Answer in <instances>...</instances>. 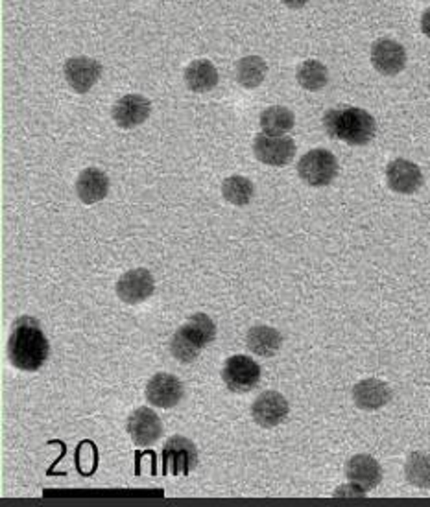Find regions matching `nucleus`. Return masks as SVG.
I'll list each match as a JSON object with an SVG mask.
<instances>
[{"mask_svg":"<svg viewBox=\"0 0 430 507\" xmlns=\"http://www.w3.org/2000/svg\"><path fill=\"white\" fill-rule=\"evenodd\" d=\"M51 354V345L41 330V323L36 318L22 316L13 323L10 340H8V356L12 366L20 371H39Z\"/></svg>","mask_w":430,"mask_h":507,"instance_id":"1","label":"nucleus"},{"mask_svg":"<svg viewBox=\"0 0 430 507\" xmlns=\"http://www.w3.org/2000/svg\"><path fill=\"white\" fill-rule=\"evenodd\" d=\"M323 128L330 139L344 140L351 147H366L377 133L375 118L361 107L329 109L323 116Z\"/></svg>","mask_w":430,"mask_h":507,"instance_id":"2","label":"nucleus"},{"mask_svg":"<svg viewBox=\"0 0 430 507\" xmlns=\"http://www.w3.org/2000/svg\"><path fill=\"white\" fill-rule=\"evenodd\" d=\"M217 337V325L207 313H195L171 340V353L181 364H193L200 353Z\"/></svg>","mask_w":430,"mask_h":507,"instance_id":"3","label":"nucleus"},{"mask_svg":"<svg viewBox=\"0 0 430 507\" xmlns=\"http://www.w3.org/2000/svg\"><path fill=\"white\" fill-rule=\"evenodd\" d=\"M298 174L310 186H327L338 176V161L329 150H310L299 159Z\"/></svg>","mask_w":430,"mask_h":507,"instance_id":"4","label":"nucleus"},{"mask_svg":"<svg viewBox=\"0 0 430 507\" xmlns=\"http://www.w3.org/2000/svg\"><path fill=\"white\" fill-rule=\"evenodd\" d=\"M260 366L246 354H235L226 360L222 368V380L233 393H248L260 380Z\"/></svg>","mask_w":430,"mask_h":507,"instance_id":"5","label":"nucleus"},{"mask_svg":"<svg viewBox=\"0 0 430 507\" xmlns=\"http://www.w3.org/2000/svg\"><path fill=\"white\" fill-rule=\"evenodd\" d=\"M161 456H163V472L164 474L185 476L193 471L198 463L196 445L183 436H174L166 441Z\"/></svg>","mask_w":430,"mask_h":507,"instance_id":"6","label":"nucleus"},{"mask_svg":"<svg viewBox=\"0 0 430 507\" xmlns=\"http://www.w3.org/2000/svg\"><path fill=\"white\" fill-rule=\"evenodd\" d=\"M255 157L268 166H286L296 155V142L291 137H272L267 133L257 135L253 142Z\"/></svg>","mask_w":430,"mask_h":507,"instance_id":"7","label":"nucleus"},{"mask_svg":"<svg viewBox=\"0 0 430 507\" xmlns=\"http://www.w3.org/2000/svg\"><path fill=\"white\" fill-rule=\"evenodd\" d=\"M63 75H65V80L70 85V89L78 94H85L92 89L94 83L100 80L102 65L92 58L76 56V58L67 59Z\"/></svg>","mask_w":430,"mask_h":507,"instance_id":"8","label":"nucleus"},{"mask_svg":"<svg viewBox=\"0 0 430 507\" xmlns=\"http://www.w3.org/2000/svg\"><path fill=\"white\" fill-rule=\"evenodd\" d=\"M155 288L154 275L147 268H135L126 272L121 279L116 281V296L121 297V301L128 305H139L142 301H147Z\"/></svg>","mask_w":430,"mask_h":507,"instance_id":"9","label":"nucleus"},{"mask_svg":"<svg viewBox=\"0 0 430 507\" xmlns=\"http://www.w3.org/2000/svg\"><path fill=\"white\" fill-rule=\"evenodd\" d=\"M150 113L152 102L142 94H126L111 109L113 120L116 126H121L123 130H131L145 124Z\"/></svg>","mask_w":430,"mask_h":507,"instance_id":"10","label":"nucleus"},{"mask_svg":"<svg viewBox=\"0 0 430 507\" xmlns=\"http://www.w3.org/2000/svg\"><path fill=\"white\" fill-rule=\"evenodd\" d=\"M289 400L279 392H265L255 399L251 417L262 428H275L289 417Z\"/></svg>","mask_w":430,"mask_h":507,"instance_id":"11","label":"nucleus"},{"mask_svg":"<svg viewBox=\"0 0 430 507\" xmlns=\"http://www.w3.org/2000/svg\"><path fill=\"white\" fill-rule=\"evenodd\" d=\"M183 399V384L171 373H157L147 384V400L157 408H174Z\"/></svg>","mask_w":430,"mask_h":507,"instance_id":"12","label":"nucleus"},{"mask_svg":"<svg viewBox=\"0 0 430 507\" xmlns=\"http://www.w3.org/2000/svg\"><path fill=\"white\" fill-rule=\"evenodd\" d=\"M128 433L139 447H150L163 436V423L150 408H137L128 419Z\"/></svg>","mask_w":430,"mask_h":507,"instance_id":"13","label":"nucleus"},{"mask_svg":"<svg viewBox=\"0 0 430 507\" xmlns=\"http://www.w3.org/2000/svg\"><path fill=\"white\" fill-rule=\"evenodd\" d=\"M371 65L385 76H395L406 65L404 46L394 39H378L371 46Z\"/></svg>","mask_w":430,"mask_h":507,"instance_id":"14","label":"nucleus"},{"mask_svg":"<svg viewBox=\"0 0 430 507\" xmlns=\"http://www.w3.org/2000/svg\"><path fill=\"white\" fill-rule=\"evenodd\" d=\"M346 476L353 486H356L362 493H368L380 484L382 469L375 457L368 454H358L347 462Z\"/></svg>","mask_w":430,"mask_h":507,"instance_id":"15","label":"nucleus"},{"mask_svg":"<svg viewBox=\"0 0 430 507\" xmlns=\"http://www.w3.org/2000/svg\"><path fill=\"white\" fill-rule=\"evenodd\" d=\"M386 181L388 186L399 194H414L423 185V174L416 162L395 159L386 168Z\"/></svg>","mask_w":430,"mask_h":507,"instance_id":"16","label":"nucleus"},{"mask_svg":"<svg viewBox=\"0 0 430 507\" xmlns=\"http://www.w3.org/2000/svg\"><path fill=\"white\" fill-rule=\"evenodd\" d=\"M392 399V390L386 382L378 378H366L354 384L353 388V400L354 404L366 409V412H373V409H380L386 406Z\"/></svg>","mask_w":430,"mask_h":507,"instance_id":"17","label":"nucleus"},{"mask_svg":"<svg viewBox=\"0 0 430 507\" xmlns=\"http://www.w3.org/2000/svg\"><path fill=\"white\" fill-rule=\"evenodd\" d=\"M109 192V178L100 168H85L76 181V194L85 205L102 202Z\"/></svg>","mask_w":430,"mask_h":507,"instance_id":"18","label":"nucleus"},{"mask_svg":"<svg viewBox=\"0 0 430 507\" xmlns=\"http://www.w3.org/2000/svg\"><path fill=\"white\" fill-rule=\"evenodd\" d=\"M246 344L248 349L253 354L265 356V358H272L274 354H277V351L283 345V336L277 329L268 327V325H255L248 330L246 336Z\"/></svg>","mask_w":430,"mask_h":507,"instance_id":"19","label":"nucleus"},{"mask_svg":"<svg viewBox=\"0 0 430 507\" xmlns=\"http://www.w3.org/2000/svg\"><path fill=\"white\" fill-rule=\"evenodd\" d=\"M219 70L209 59H196L185 68V83L195 92H209L219 85Z\"/></svg>","mask_w":430,"mask_h":507,"instance_id":"20","label":"nucleus"},{"mask_svg":"<svg viewBox=\"0 0 430 507\" xmlns=\"http://www.w3.org/2000/svg\"><path fill=\"white\" fill-rule=\"evenodd\" d=\"M294 124H296V118L289 107L272 106V107L262 111V115H260L262 133L272 135V137L286 135L289 131H292Z\"/></svg>","mask_w":430,"mask_h":507,"instance_id":"21","label":"nucleus"},{"mask_svg":"<svg viewBox=\"0 0 430 507\" xmlns=\"http://www.w3.org/2000/svg\"><path fill=\"white\" fill-rule=\"evenodd\" d=\"M268 65L259 56H246L236 65V80L246 89L259 87L267 78Z\"/></svg>","mask_w":430,"mask_h":507,"instance_id":"22","label":"nucleus"},{"mask_svg":"<svg viewBox=\"0 0 430 507\" xmlns=\"http://www.w3.org/2000/svg\"><path fill=\"white\" fill-rule=\"evenodd\" d=\"M298 83L307 91H322L329 83V70L322 61L307 59L296 70Z\"/></svg>","mask_w":430,"mask_h":507,"instance_id":"23","label":"nucleus"},{"mask_svg":"<svg viewBox=\"0 0 430 507\" xmlns=\"http://www.w3.org/2000/svg\"><path fill=\"white\" fill-rule=\"evenodd\" d=\"M404 476L410 486L418 489H430V454L412 452L406 460Z\"/></svg>","mask_w":430,"mask_h":507,"instance_id":"24","label":"nucleus"},{"mask_svg":"<svg viewBox=\"0 0 430 507\" xmlns=\"http://www.w3.org/2000/svg\"><path fill=\"white\" fill-rule=\"evenodd\" d=\"M222 196L235 207H246L255 196V186L244 176H231L222 183Z\"/></svg>","mask_w":430,"mask_h":507,"instance_id":"25","label":"nucleus"},{"mask_svg":"<svg viewBox=\"0 0 430 507\" xmlns=\"http://www.w3.org/2000/svg\"><path fill=\"white\" fill-rule=\"evenodd\" d=\"M421 30H423V34L430 39V8L423 13V17H421Z\"/></svg>","mask_w":430,"mask_h":507,"instance_id":"26","label":"nucleus"},{"mask_svg":"<svg viewBox=\"0 0 430 507\" xmlns=\"http://www.w3.org/2000/svg\"><path fill=\"white\" fill-rule=\"evenodd\" d=\"M283 4H286L289 8H292V10H299V8H303L308 0H281Z\"/></svg>","mask_w":430,"mask_h":507,"instance_id":"27","label":"nucleus"}]
</instances>
